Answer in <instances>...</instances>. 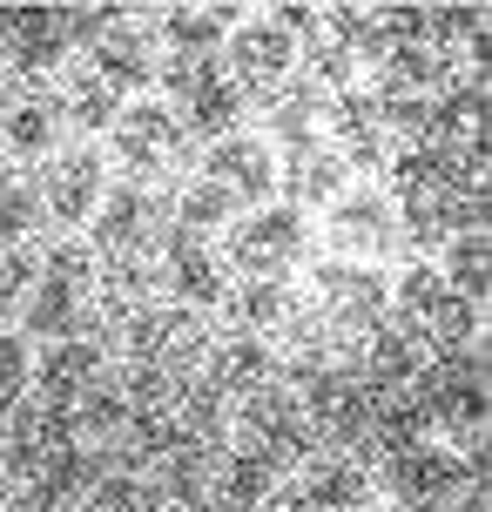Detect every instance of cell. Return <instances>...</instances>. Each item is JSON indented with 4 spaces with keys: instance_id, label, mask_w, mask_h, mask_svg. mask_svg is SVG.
<instances>
[{
    "instance_id": "cell-1",
    "label": "cell",
    "mask_w": 492,
    "mask_h": 512,
    "mask_svg": "<svg viewBox=\"0 0 492 512\" xmlns=\"http://www.w3.org/2000/svg\"><path fill=\"white\" fill-rule=\"evenodd\" d=\"M391 310H398V331H412L432 364L479 358V310L445 290L439 263H405L391 283Z\"/></svg>"
},
{
    "instance_id": "cell-2",
    "label": "cell",
    "mask_w": 492,
    "mask_h": 512,
    "mask_svg": "<svg viewBox=\"0 0 492 512\" xmlns=\"http://www.w3.org/2000/svg\"><path fill=\"white\" fill-rule=\"evenodd\" d=\"M479 472H486V452H479V445H472V452H452V445L418 438V445H398V452H391L385 486L405 512H445Z\"/></svg>"
},
{
    "instance_id": "cell-3",
    "label": "cell",
    "mask_w": 492,
    "mask_h": 512,
    "mask_svg": "<svg viewBox=\"0 0 492 512\" xmlns=\"http://www.w3.org/2000/svg\"><path fill=\"white\" fill-rule=\"evenodd\" d=\"M162 88H169V108L182 115V135H203V142H223L243 122V88H236L216 61H162Z\"/></svg>"
},
{
    "instance_id": "cell-4",
    "label": "cell",
    "mask_w": 492,
    "mask_h": 512,
    "mask_svg": "<svg viewBox=\"0 0 492 512\" xmlns=\"http://www.w3.org/2000/svg\"><path fill=\"white\" fill-rule=\"evenodd\" d=\"M311 250V216L290 203H263L223 243V263H236L243 277H290V263H304Z\"/></svg>"
},
{
    "instance_id": "cell-5",
    "label": "cell",
    "mask_w": 492,
    "mask_h": 512,
    "mask_svg": "<svg viewBox=\"0 0 492 512\" xmlns=\"http://www.w3.org/2000/svg\"><path fill=\"white\" fill-rule=\"evenodd\" d=\"M182 115L169 102H156V95H142V102H122V115H115V128H108V162H122V169H135V176H156V169H169L182 155Z\"/></svg>"
},
{
    "instance_id": "cell-6",
    "label": "cell",
    "mask_w": 492,
    "mask_h": 512,
    "mask_svg": "<svg viewBox=\"0 0 492 512\" xmlns=\"http://www.w3.org/2000/svg\"><path fill=\"white\" fill-rule=\"evenodd\" d=\"M324 230H331V250L344 263H371L398 243V203L371 182H351L331 209H324Z\"/></svg>"
},
{
    "instance_id": "cell-7",
    "label": "cell",
    "mask_w": 492,
    "mask_h": 512,
    "mask_svg": "<svg viewBox=\"0 0 492 512\" xmlns=\"http://www.w3.org/2000/svg\"><path fill=\"white\" fill-rule=\"evenodd\" d=\"M311 290L324 297L331 324H344V331H378L391 317V277L378 263H344V256H331V263L311 270Z\"/></svg>"
},
{
    "instance_id": "cell-8",
    "label": "cell",
    "mask_w": 492,
    "mask_h": 512,
    "mask_svg": "<svg viewBox=\"0 0 492 512\" xmlns=\"http://www.w3.org/2000/svg\"><path fill=\"white\" fill-rule=\"evenodd\" d=\"M81 68H88V75L102 81V88L115 95V102H129V95L142 102V88H149V81L162 75L156 41H149L142 27H129V21H122V7H115V21H108L102 34L88 41V61H81Z\"/></svg>"
},
{
    "instance_id": "cell-9",
    "label": "cell",
    "mask_w": 492,
    "mask_h": 512,
    "mask_svg": "<svg viewBox=\"0 0 492 512\" xmlns=\"http://www.w3.org/2000/svg\"><path fill=\"white\" fill-rule=\"evenodd\" d=\"M203 176L216 182V189H230L236 196V209L250 203V209H263L270 196H277V182H284V162H277V149L263 142V135H223V142H209V155H203Z\"/></svg>"
},
{
    "instance_id": "cell-10",
    "label": "cell",
    "mask_w": 492,
    "mask_h": 512,
    "mask_svg": "<svg viewBox=\"0 0 492 512\" xmlns=\"http://www.w3.org/2000/svg\"><path fill=\"white\" fill-rule=\"evenodd\" d=\"M34 196H41V209H48L54 223H68V230H75V223H88V216L102 209V196H108V155L95 149V142L54 155Z\"/></svg>"
},
{
    "instance_id": "cell-11",
    "label": "cell",
    "mask_w": 492,
    "mask_h": 512,
    "mask_svg": "<svg viewBox=\"0 0 492 512\" xmlns=\"http://www.w3.org/2000/svg\"><path fill=\"white\" fill-rule=\"evenodd\" d=\"M156 243V203H149V189L142 182H122V189H108L102 209L88 216V250H95V263L102 256H142Z\"/></svg>"
},
{
    "instance_id": "cell-12",
    "label": "cell",
    "mask_w": 492,
    "mask_h": 512,
    "mask_svg": "<svg viewBox=\"0 0 492 512\" xmlns=\"http://www.w3.org/2000/svg\"><path fill=\"white\" fill-rule=\"evenodd\" d=\"M223 54H230V68H236L230 75L236 88H277L284 75H297V41L270 21H236L223 34Z\"/></svg>"
},
{
    "instance_id": "cell-13",
    "label": "cell",
    "mask_w": 492,
    "mask_h": 512,
    "mask_svg": "<svg viewBox=\"0 0 492 512\" xmlns=\"http://www.w3.org/2000/svg\"><path fill=\"white\" fill-rule=\"evenodd\" d=\"M169 297L189 304V310H223L230 304V263L189 230L169 236Z\"/></svg>"
},
{
    "instance_id": "cell-14",
    "label": "cell",
    "mask_w": 492,
    "mask_h": 512,
    "mask_svg": "<svg viewBox=\"0 0 492 512\" xmlns=\"http://www.w3.org/2000/svg\"><path fill=\"white\" fill-rule=\"evenodd\" d=\"M425 351H418L412 331H398V324H378V331L364 337V364L351 371V378L371 391V398H398V391H412L418 378H425Z\"/></svg>"
},
{
    "instance_id": "cell-15",
    "label": "cell",
    "mask_w": 492,
    "mask_h": 512,
    "mask_svg": "<svg viewBox=\"0 0 492 512\" xmlns=\"http://www.w3.org/2000/svg\"><path fill=\"white\" fill-rule=\"evenodd\" d=\"M102 479V459H95V445H61L34 479H21L27 512H75V499H88V486Z\"/></svg>"
},
{
    "instance_id": "cell-16",
    "label": "cell",
    "mask_w": 492,
    "mask_h": 512,
    "mask_svg": "<svg viewBox=\"0 0 492 512\" xmlns=\"http://www.w3.org/2000/svg\"><path fill=\"white\" fill-rule=\"evenodd\" d=\"M68 27H61V7H7V61L27 68V75H48V68H68Z\"/></svg>"
},
{
    "instance_id": "cell-17",
    "label": "cell",
    "mask_w": 492,
    "mask_h": 512,
    "mask_svg": "<svg viewBox=\"0 0 492 512\" xmlns=\"http://www.w3.org/2000/svg\"><path fill=\"white\" fill-rule=\"evenodd\" d=\"M445 81H452V61L439 48H425V41H391L378 54V75H371V95L391 102V95H439Z\"/></svg>"
},
{
    "instance_id": "cell-18",
    "label": "cell",
    "mask_w": 492,
    "mask_h": 512,
    "mask_svg": "<svg viewBox=\"0 0 492 512\" xmlns=\"http://www.w3.org/2000/svg\"><path fill=\"white\" fill-rule=\"evenodd\" d=\"M95 283H81V277H61V270H41L34 277V290H27V310H21V324L14 331L34 344V337H75V317H81V297H88Z\"/></svg>"
},
{
    "instance_id": "cell-19",
    "label": "cell",
    "mask_w": 492,
    "mask_h": 512,
    "mask_svg": "<svg viewBox=\"0 0 492 512\" xmlns=\"http://www.w3.org/2000/svg\"><path fill=\"white\" fill-rule=\"evenodd\" d=\"M102 364H108V351L95 344V337H54L48 351L34 358V398H54V405H75V391L81 384H95L102 378Z\"/></svg>"
},
{
    "instance_id": "cell-20",
    "label": "cell",
    "mask_w": 492,
    "mask_h": 512,
    "mask_svg": "<svg viewBox=\"0 0 492 512\" xmlns=\"http://www.w3.org/2000/svg\"><path fill=\"white\" fill-rule=\"evenodd\" d=\"M209 384H216L223 398H250V391H263V384H277V351H270L263 337H250V331L223 337V344L209 351Z\"/></svg>"
},
{
    "instance_id": "cell-21",
    "label": "cell",
    "mask_w": 492,
    "mask_h": 512,
    "mask_svg": "<svg viewBox=\"0 0 492 512\" xmlns=\"http://www.w3.org/2000/svg\"><path fill=\"white\" fill-rule=\"evenodd\" d=\"M277 479H284V465H270L257 445H236L223 472H216V512H257L277 499Z\"/></svg>"
},
{
    "instance_id": "cell-22",
    "label": "cell",
    "mask_w": 492,
    "mask_h": 512,
    "mask_svg": "<svg viewBox=\"0 0 492 512\" xmlns=\"http://www.w3.org/2000/svg\"><path fill=\"white\" fill-rule=\"evenodd\" d=\"M304 512H364L371 506V472L358 459H324L304 472V492H297Z\"/></svg>"
},
{
    "instance_id": "cell-23",
    "label": "cell",
    "mask_w": 492,
    "mask_h": 512,
    "mask_svg": "<svg viewBox=\"0 0 492 512\" xmlns=\"http://www.w3.org/2000/svg\"><path fill=\"white\" fill-rule=\"evenodd\" d=\"M230 27L216 21V7H169L156 21V41L169 48V61H216Z\"/></svg>"
},
{
    "instance_id": "cell-24",
    "label": "cell",
    "mask_w": 492,
    "mask_h": 512,
    "mask_svg": "<svg viewBox=\"0 0 492 512\" xmlns=\"http://www.w3.org/2000/svg\"><path fill=\"white\" fill-rule=\"evenodd\" d=\"M230 310H236V324H243L250 337H270V331H284V324H290L297 290H290V277H243V283H236V297H230Z\"/></svg>"
},
{
    "instance_id": "cell-25",
    "label": "cell",
    "mask_w": 492,
    "mask_h": 512,
    "mask_svg": "<svg viewBox=\"0 0 492 512\" xmlns=\"http://www.w3.org/2000/svg\"><path fill=\"white\" fill-rule=\"evenodd\" d=\"M0 142H7V155H21V162H34V155H54L61 149V108L54 102H7V115H0Z\"/></svg>"
},
{
    "instance_id": "cell-26",
    "label": "cell",
    "mask_w": 492,
    "mask_h": 512,
    "mask_svg": "<svg viewBox=\"0 0 492 512\" xmlns=\"http://www.w3.org/2000/svg\"><path fill=\"white\" fill-rule=\"evenodd\" d=\"M290 176H297L290 182V209H304V216H311V209H331L337 196L351 189V169H344L324 142L304 149V155H290Z\"/></svg>"
},
{
    "instance_id": "cell-27",
    "label": "cell",
    "mask_w": 492,
    "mask_h": 512,
    "mask_svg": "<svg viewBox=\"0 0 492 512\" xmlns=\"http://www.w3.org/2000/svg\"><path fill=\"white\" fill-rule=\"evenodd\" d=\"M81 512H169V499L149 472H102L81 499Z\"/></svg>"
},
{
    "instance_id": "cell-28",
    "label": "cell",
    "mask_w": 492,
    "mask_h": 512,
    "mask_svg": "<svg viewBox=\"0 0 492 512\" xmlns=\"http://www.w3.org/2000/svg\"><path fill=\"white\" fill-rule=\"evenodd\" d=\"M230 223H236V196L230 189H216L209 176H189L176 189V230L209 236V230H230Z\"/></svg>"
},
{
    "instance_id": "cell-29",
    "label": "cell",
    "mask_w": 492,
    "mask_h": 512,
    "mask_svg": "<svg viewBox=\"0 0 492 512\" xmlns=\"http://www.w3.org/2000/svg\"><path fill=\"white\" fill-rule=\"evenodd\" d=\"M61 115H68L81 135H108L115 115H122V102H115L88 68H68V81H61Z\"/></svg>"
},
{
    "instance_id": "cell-30",
    "label": "cell",
    "mask_w": 492,
    "mask_h": 512,
    "mask_svg": "<svg viewBox=\"0 0 492 512\" xmlns=\"http://www.w3.org/2000/svg\"><path fill=\"white\" fill-rule=\"evenodd\" d=\"M445 290L452 297H466L472 310L486 304V230H459L452 243H445Z\"/></svg>"
},
{
    "instance_id": "cell-31",
    "label": "cell",
    "mask_w": 492,
    "mask_h": 512,
    "mask_svg": "<svg viewBox=\"0 0 492 512\" xmlns=\"http://www.w3.org/2000/svg\"><path fill=\"white\" fill-rule=\"evenodd\" d=\"M41 196L34 189H21V182H0V256L7 250H27V236L41 230Z\"/></svg>"
},
{
    "instance_id": "cell-32",
    "label": "cell",
    "mask_w": 492,
    "mask_h": 512,
    "mask_svg": "<svg viewBox=\"0 0 492 512\" xmlns=\"http://www.w3.org/2000/svg\"><path fill=\"white\" fill-rule=\"evenodd\" d=\"M34 277H41V256H34V250H7V256H0V331L21 324Z\"/></svg>"
},
{
    "instance_id": "cell-33",
    "label": "cell",
    "mask_w": 492,
    "mask_h": 512,
    "mask_svg": "<svg viewBox=\"0 0 492 512\" xmlns=\"http://www.w3.org/2000/svg\"><path fill=\"white\" fill-rule=\"evenodd\" d=\"M34 384V344L21 331H0V405H21Z\"/></svg>"
},
{
    "instance_id": "cell-34",
    "label": "cell",
    "mask_w": 492,
    "mask_h": 512,
    "mask_svg": "<svg viewBox=\"0 0 492 512\" xmlns=\"http://www.w3.org/2000/svg\"><path fill=\"white\" fill-rule=\"evenodd\" d=\"M7 418H14V405H0V445H7Z\"/></svg>"
},
{
    "instance_id": "cell-35",
    "label": "cell",
    "mask_w": 492,
    "mask_h": 512,
    "mask_svg": "<svg viewBox=\"0 0 492 512\" xmlns=\"http://www.w3.org/2000/svg\"><path fill=\"white\" fill-rule=\"evenodd\" d=\"M459 512H486V499H479V492H472V499H466V506H459Z\"/></svg>"
},
{
    "instance_id": "cell-36",
    "label": "cell",
    "mask_w": 492,
    "mask_h": 512,
    "mask_svg": "<svg viewBox=\"0 0 492 512\" xmlns=\"http://www.w3.org/2000/svg\"><path fill=\"white\" fill-rule=\"evenodd\" d=\"M0 48H7V7H0Z\"/></svg>"
},
{
    "instance_id": "cell-37",
    "label": "cell",
    "mask_w": 492,
    "mask_h": 512,
    "mask_svg": "<svg viewBox=\"0 0 492 512\" xmlns=\"http://www.w3.org/2000/svg\"><path fill=\"white\" fill-rule=\"evenodd\" d=\"M0 115H7V75H0Z\"/></svg>"
}]
</instances>
